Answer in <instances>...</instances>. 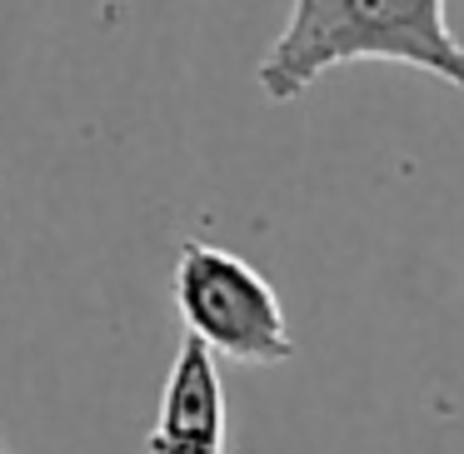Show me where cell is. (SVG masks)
Returning <instances> with one entry per match:
<instances>
[{
	"label": "cell",
	"instance_id": "1",
	"mask_svg": "<svg viewBox=\"0 0 464 454\" xmlns=\"http://www.w3.org/2000/svg\"><path fill=\"white\" fill-rule=\"evenodd\" d=\"M354 61H390L434 75L464 95V41L450 31L444 0H290V21L255 65L265 101L290 105Z\"/></svg>",
	"mask_w": 464,
	"mask_h": 454
},
{
	"label": "cell",
	"instance_id": "2",
	"mask_svg": "<svg viewBox=\"0 0 464 454\" xmlns=\"http://www.w3.org/2000/svg\"><path fill=\"white\" fill-rule=\"evenodd\" d=\"M175 310L185 334L235 364H280L295 354V334L275 285L240 260L235 250L210 240H185L175 255Z\"/></svg>",
	"mask_w": 464,
	"mask_h": 454
},
{
	"label": "cell",
	"instance_id": "3",
	"mask_svg": "<svg viewBox=\"0 0 464 454\" xmlns=\"http://www.w3.org/2000/svg\"><path fill=\"white\" fill-rule=\"evenodd\" d=\"M150 454H225V380L220 364L205 344L185 334L160 394V420H155Z\"/></svg>",
	"mask_w": 464,
	"mask_h": 454
},
{
	"label": "cell",
	"instance_id": "4",
	"mask_svg": "<svg viewBox=\"0 0 464 454\" xmlns=\"http://www.w3.org/2000/svg\"><path fill=\"white\" fill-rule=\"evenodd\" d=\"M0 454H11V449H5V444H0Z\"/></svg>",
	"mask_w": 464,
	"mask_h": 454
}]
</instances>
